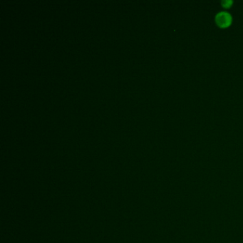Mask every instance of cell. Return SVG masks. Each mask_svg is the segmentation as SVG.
Returning a JSON list of instances; mask_svg holds the SVG:
<instances>
[{
	"label": "cell",
	"instance_id": "cell-2",
	"mask_svg": "<svg viewBox=\"0 0 243 243\" xmlns=\"http://www.w3.org/2000/svg\"><path fill=\"white\" fill-rule=\"evenodd\" d=\"M232 3H233V1H232L225 0V1H222V5H223V7H230V5H231Z\"/></svg>",
	"mask_w": 243,
	"mask_h": 243
},
{
	"label": "cell",
	"instance_id": "cell-1",
	"mask_svg": "<svg viewBox=\"0 0 243 243\" xmlns=\"http://www.w3.org/2000/svg\"><path fill=\"white\" fill-rule=\"evenodd\" d=\"M215 21L219 27L222 28L229 27L232 22V16L229 13L225 12H219L215 16Z\"/></svg>",
	"mask_w": 243,
	"mask_h": 243
}]
</instances>
